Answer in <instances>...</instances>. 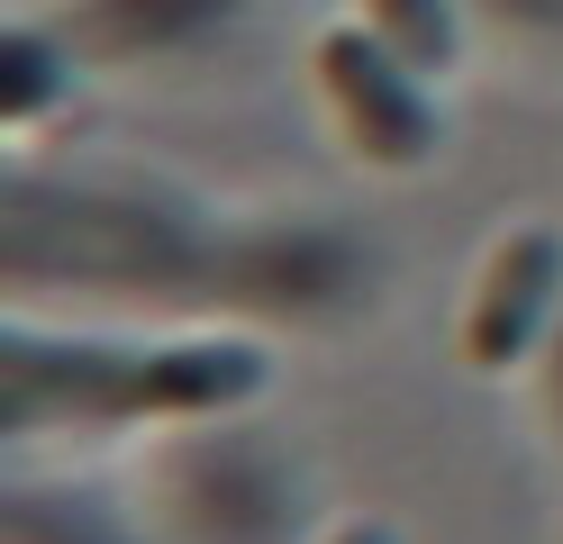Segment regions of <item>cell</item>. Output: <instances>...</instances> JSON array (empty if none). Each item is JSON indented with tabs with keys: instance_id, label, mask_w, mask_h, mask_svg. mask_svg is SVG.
<instances>
[{
	"instance_id": "6da1fadb",
	"label": "cell",
	"mask_w": 563,
	"mask_h": 544,
	"mask_svg": "<svg viewBox=\"0 0 563 544\" xmlns=\"http://www.w3.org/2000/svg\"><path fill=\"white\" fill-rule=\"evenodd\" d=\"M309 82H319L336 136L355 145L364 164H382V173H409V164H428L437 145H445V119H437V100H428V73L400 64L364 19L319 27Z\"/></svg>"
},
{
	"instance_id": "7a4b0ae2",
	"label": "cell",
	"mask_w": 563,
	"mask_h": 544,
	"mask_svg": "<svg viewBox=\"0 0 563 544\" xmlns=\"http://www.w3.org/2000/svg\"><path fill=\"white\" fill-rule=\"evenodd\" d=\"M554 309H563V227H509L473 273L464 363L473 373H518V363L545 345Z\"/></svg>"
},
{
	"instance_id": "3957f363",
	"label": "cell",
	"mask_w": 563,
	"mask_h": 544,
	"mask_svg": "<svg viewBox=\"0 0 563 544\" xmlns=\"http://www.w3.org/2000/svg\"><path fill=\"white\" fill-rule=\"evenodd\" d=\"M273 381V354L245 336H200V345H164V354H128L100 363L91 409H128V418H209V409H245Z\"/></svg>"
},
{
	"instance_id": "277c9868",
	"label": "cell",
	"mask_w": 563,
	"mask_h": 544,
	"mask_svg": "<svg viewBox=\"0 0 563 544\" xmlns=\"http://www.w3.org/2000/svg\"><path fill=\"white\" fill-rule=\"evenodd\" d=\"M355 19L418 73H454V55H464V10L454 0H355Z\"/></svg>"
},
{
	"instance_id": "5b68a950",
	"label": "cell",
	"mask_w": 563,
	"mask_h": 544,
	"mask_svg": "<svg viewBox=\"0 0 563 544\" xmlns=\"http://www.w3.org/2000/svg\"><path fill=\"white\" fill-rule=\"evenodd\" d=\"M37 109H46V46H37V36H10V119H37Z\"/></svg>"
},
{
	"instance_id": "8992f818",
	"label": "cell",
	"mask_w": 563,
	"mask_h": 544,
	"mask_svg": "<svg viewBox=\"0 0 563 544\" xmlns=\"http://www.w3.org/2000/svg\"><path fill=\"white\" fill-rule=\"evenodd\" d=\"M336 544H400V535H391V526H345Z\"/></svg>"
}]
</instances>
